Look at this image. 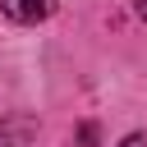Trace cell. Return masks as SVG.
<instances>
[{"label": "cell", "instance_id": "6da1fadb", "mask_svg": "<svg viewBox=\"0 0 147 147\" xmlns=\"http://www.w3.org/2000/svg\"><path fill=\"white\" fill-rule=\"evenodd\" d=\"M0 9L9 23H41L55 9V0H0Z\"/></svg>", "mask_w": 147, "mask_h": 147}, {"label": "cell", "instance_id": "7a4b0ae2", "mask_svg": "<svg viewBox=\"0 0 147 147\" xmlns=\"http://www.w3.org/2000/svg\"><path fill=\"white\" fill-rule=\"evenodd\" d=\"M78 147H96V124H78Z\"/></svg>", "mask_w": 147, "mask_h": 147}, {"label": "cell", "instance_id": "3957f363", "mask_svg": "<svg viewBox=\"0 0 147 147\" xmlns=\"http://www.w3.org/2000/svg\"><path fill=\"white\" fill-rule=\"evenodd\" d=\"M119 147H147V133H129V138H124Z\"/></svg>", "mask_w": 147, "mask_h": 147}, {"label": "cell", "instance_id": "277c9868", "mask_svg": "<svg viewBox=\"0 0 147 147\" xmlns=\"http://www.w3.org/2000/svg\"><path fill=\"white\" fill-rule=\"evenodd\" d=\"M138 14H142V18H147V0H138Z\"/></svg>", "mask_w": 147, "mask_h": 147}]
</instances>
